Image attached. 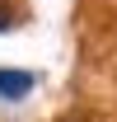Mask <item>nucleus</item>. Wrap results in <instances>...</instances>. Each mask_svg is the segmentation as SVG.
Listing matches in <instances>:
<instances>
[{
	"mask_svg": "<svg viewBox=\"0 0 117 122\" xmlns=\"http://www.w3.org/2000/svg\"><path fill=\"white\" fill-rule=\"evenodd\" d=\"M70 122H80V117H70Z\"/></svg>",
	"mask_w": 117,
	"mask_h": 122,
	"instance_id": "nucleus-3",
	"label": "nucleus"
},
{
	"mask_svg": "<svg viewBox=\"0 0 117 122\" xmlns=\"http://www.w3.org/2000/svg\"><path fill=\"white\" fill-rule=\"evenodd\" d=\"M28 89H33L28 71H0V99H24Z\"/></svg>",
	"mask_w": 117,
	"mask_h": 122,
	"instance_id": "nucleus-1",
	"label": "nucleus"
},
{
	"mask_svg": "<svg viewBox=\"0 0 117 122\" xmlns=\"http://www.w3.org/2000/svg\"><path fill=\"white\" fill-rule=\"evenodd\" d=\"M10 28H14V10L0 0V33H10Z\"/></svg>",
	"mask_w": 117,
	"mask_h": 122,
	"instance_id": "nucleus-2",
	"label": "nucleus"
}]
</instances>
